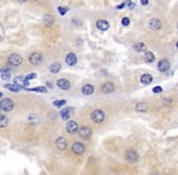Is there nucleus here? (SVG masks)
I'll return each mask as SVG.
<instances>
[{
  "instance_id": "nucleus-35",
  "label": "nucleus",
  "mask_w": 178,
  "mask_h": 175,
  "mask_svg": "<svg viewBox=\"0 0 178 175\" xmlns=\"http://www.w3.org/2000/svg\"><path fill=\"white\" fill-rule=\"evenodd\" d=\"M140 3L143 5H148V3H149V1H148V0H140Z\"/></svg>"
},
{
  "instance_id": "nucleus-28",
  "label": "nucleus",
  "mask_w": 178,
  "mask_h": 175,
  "mask_svg": "<svg viewBox=\"0 0 178 175\" xmlns=\"http://www.w3.org/2000/svg\"><path fill=\"white\" fill-rule=\"evenodd\" d=\"M28 120L31 122V123H34V124H38V123L41 122V119H39V117L37 115H31V116H29V118H28Z\"/></svg>"
},
{
  "instance_id": "nucleus-9",
  "label": "nucleus",
  "mask_w": 178,
  "mask_h": 175,
  "mask_svg": "<svg viewBox=\"0 0 178 175\" xmlns=\"http://www.w3.org/2000/svg\"><path fill=\"white\" fill-rule=\"evenodd\" d=\"M72 151L76 153V154H82L84 152V145L81 142H75L72 145Z\"/></svg>"
},
{
  "instance_id": "nucleus-19",
  "label": "nucleus",
  "mask_w": 178,
  "mask_h": 175,
  "mask_svg": "<svg viewBox=\"0 0 178 175\" xmlns=\"http://www.w3.org/2000/svg\"><path fill=\"white\" fill-rule=\"evenodd\" d=\"M43 21H44V24L48 26V27H51V26L54 24V22H55V21H54V17H53L51 15H45Z\"/></svg>"
},
{
  "instance_id": "nucleus-22",
  "label": "nucleus",
  "mask_w": 178,
  "mask_h": 175,
  "mask_svg": "<svg viewBox=\"0 0 178 175\" xmlns=\"http://www.w3.org/2000/svg\"><path fill=\"white\" fill-rule=\"evenodd\" d=\"M61 69V65L59 62H54L53 65H50V67H49V71L51 72V73H57V72H60Z\"/></svg>"
},
{
  "instance_id": "nucleus-3",
  "label": "nucleus",
  "mask_w": 178,
  "mask_h": 175,
  "mask_svg": "<svg viewBox=\"0 0 178 175\" xmlns=\"http://www.w3.org/2000/svg\"><path fill=\"white\" fill-rule=\"evenodd\" d=\"M14 108V102L10 99H3L1 102H0V109H3L5 112H10Z\"/></svg>"
},
{
  "instance_id": "nucleus-4",
  "label": "nucleus",
  "mask_w": 178,
  "mask_h": 175,
  "mask_svg": "<svg viewBox=\"0 0 178 175\" xmlns=\"http://www.w3.org/2000/svg\"><path fill=\"white\" fill-rule=\"evenodd\" d=\"M29 62H31L33 66H38L43 62V56L41 53H33L31 56H29Z\"/></svg>"
},
{
  "instance_id": "nucleus-21",
  "label": "nucleus",
  "mask_w": 178,
  "mask_h": 175,
  "mask_svg": "<svg viewBox=\"0 0 178 175\" xmlns=\"http://www.w3.org/2000/svg\"><path fill=\"white\" fill-rule=\"evenodd\" d=\"M148 107H149V105L146 104V102H138V104L135 105V109L137 111H140V112H144V111H146L148 109Z\"/></svg>"
},
{
  "instance_id": "nucleus-39",
  "label": "nucleus",
  "mask_w": 178,
  "mask_h": 175,
  "mask_svg": "<svg viewBox=\"0 0 178 175\" xmlns=\"http://www.w3.org/2000/svg\"><path fill=\"white\" fill-rule=\"evenodd\" d=\"M0 97H3V92H0Z\"/></svg>"
},
{
  "instance_id": "nucleus-23",
  "label": "nucleus",
  "mask_w": 178,
  "mask_h": 175,
  "mask_svg": "<svg viewBox=\"0 0 178 175\" xmlns=\"http://www.w3.org/2000/svg\"><path fill=\"white\" fill-rule=\"evenodd\" d=\"M0 74H1V79H4V80H7V79H10V77H11V73H10L9 68H1Z\"/></svg>"
},
{
  "instance_id": "nucleus-32",
  "label": "nucleus",
  "mask_w": 178,
  "mask_h": 175,
  "mask_svg": "<svg viewBox=\"0 0 178 175\" xmlns=\"http://www.w3.org/2000/svg\"><path fill=\"white\" fill-rule=\"evenodd\" d=\"M35 77H37V74H35V73H31V74H28V76H27V77H26L25 79L29 81V80H31V79H34Z\"/></svg>"
},
{
  "instance_id": "nucleus-2",
  "label": "nucleus",
  "mask_w": 178,
  "mask_h": 175,
  "mask_svg": "<svg viewBox=\"0 0 178 175\" xmlns=\"http://www.w3.org/2000/svg\"><path fill=\"white\" fill-rule=\"evenodd\" d=\"M90 118H92V120H93L94 123H101V122L105 119V113H104V111H101V109H95V111L92 113Z\"/></svg>"
},
{
  "instance_id": "nucleus-40",
  "label": "nucleus",
  "mask_w": 178,
  "mask_h": 175,
  "mask_svg": "<svg viewBox=\"0 0 178 175\" xmlns=\"http://www.w3.org/2000/svg\"><path fill=\"white\" fill-rule=\"evenodd\" d=\"M176 45H177V48H178V42H177V44H176Z\"/></svg>"
},
{
  "instance_id": "nucleus-31",
  "label": "nucleus",
  "mask_w": 178,
  "mask_h": 175,
  "mask_svg": "<svg viewBox=\"0 0 178 175\" xmlns=\"http://www.w3.org/2000/svg\"><path fill=\"white\" fill-rule=\"evenodd\" d=\"M164 105H166V106L172 105V100H171V99H169V97H166V99L164 100Z\"/></svg>"
},
{
  "instance_id": "nucleus-36",
  "label": "nucleus",
  "mask_w": 178,
  "mask_h": 175,
  "mask_svg": "<svg viewBox=\"0 0 178 175\" xmlns=\"http://www.w3.org/2000/svg\"><path fill=\"white\" fill-rule=\"evenodd\" d=\"M123 6H124V4H121V5H118V6H117V9H122Z\"/></svg>"
},
{
  "instance_id": "nucleus-13",
  "label": "nucleus",
  "mask_w": 178,
  "mask_h": 175,
  "mask_svg": "<svg viewBox=\"0 0 178 175\" xmlns=\"http://www.w3.org/2000/svg\"><path fill=\"white\" fill-rule=\"evenodd\" d=\"M109 27H110V24H109L107 21H105V19H98L96 21V28L100 29V30H107Z\"/></svg>"
},
{
  "instance_id": "nucleus-16",
  "label": "nucleus",
  "mask_w": 178,
  "mask_h": 175,
  "mask_svg": "<svg viewBox=\"0 0 178 175\" xmlns=\"http://www.w3.org/2000/svg\"><path fill=\"white\" fill-rule=\"evenodd\" d=\"M127 159L130 162H135L138 161V153L134 150H130L127 151Z\"/></svg>"
},
{
  "instance_id": "nucleus-6",
  "label": "nucleus",
  "mask_w": 178,
  "mask_h": 175,
  "mask_svg": "<svg viewBox=\"0 0 178 175\" xmlns=\"http://www.w3.org/2000/svg\"><path fill=\"white\" fill-rule=\"evenodd\" d=\"M55 146H56L57 150H60V151L66 150V147H67V141H66V139L62 138V136L59 138V139L56 140V142H55Z\"/></svg>"
},
{
  "instance_id": "nucleus-29",
  "label": "nucleus",
  "mask_w": 178,
  "mask_h": 175,
  "mask_svg": "<svg viewBox=\"0 0 178 175\" xmlns=\"http://www.w3.org/2000/svg\"><path fill=\"white\" fill-rule=\"evenodd\" d=\"M65 104H66L65 100H56V101H54V106H56V107H61Z\"/></svg>"
},
{
  "instance_id": "nucleus-33",
  "label": "nucleus",
  "mask_w": 178,
  "mask_h": 175,
  "mask_svg": "<svg viewBox=\"0 0 178 175\" xmlns=\"http://www.w3.org/2000/svg\"><path fill=\"white\" fill-rule=\"evenodd\" d=\"M122 24L123 26H128V24H130V18H128V17H123L122 18Z\"/></svg>"
},
{
  "instance_id": "nucleus-1",
  "label": "nucleus",
  "mask_w": 178,
  "mask_h": 175,
  "mask_svg": "<svg viewBox=\"0 0 178 175\" xmlns=\"http://www.w3.org/2000/svg\"><path fill=\"white\" fill-rule=\"evenodd\" d=\"M22 61H23V58L21 57V55L11 54V55L9 56V58H7V63L10 66H12V67H17V66H20V65L22 63Z\"/></svg>"
},
{
  "instance_id": "nucleus-15",
  "label": "nucleus",
  "mask_w": 178,
  "mask_h": 175,
  "mask_svg": "<svg viewBox=\"0 0 178 175\" xmlns=\"http://www.w3.org/2000/svg\"><path fill=\"white\" fill-rule=\"evenodd\" d=\"M80 135H81V138H83V139H88L89 136L92 135V130L89 129L88 127H83L82 129H80Z\"/></svg>"
},
{
  "instance_id": "nucleus-38",
  "label": "nucleus",
  "mask_w": 178,
  "mask_h": 175,
  "mask_svg": "<svg viewBox=\"0 0 178 175\" xmlns=\"http://www.w3.org/2000/svg\"><path fill=\"white\" fill-rule=\"evenodd\" d=\"M17 1H20V3H25V1H28V0H17Z\"/></svg>"
},
{
  "instance_id": "nucleus-11",
  "label": "nucleus",
  "mask_w": 178,
  "mask_h": 175,
  "mask_svg": "<svg viewBox=\"0 0 178 175\" xmlns=\"http://www.w3.org/2000/svg\"><path fill=\"white\" fill-rule=\"evenodd\" d=\"M170 68V62L167 60H161L159 65H157V69H159L160 72H167Z\"/></svg>"
},
{
  "instance_id": "nucleus-30",
  "label": "nucleus",
  "mask_w": 178,
  "mask_h": 175,
  "mask_svg": "<svg viewBox=\"0 0 178 175\" xmlns=\"http://www.w3.org/2000/svg\"><path fill=\"white\" fill-rule=\"evenodd\" d=\"M57 10H59V12H60V15H66L67 11H68V9H67V7H62V6H60Z\"/></svg>"
},
{
  "instance_id": "nucleus-7",
  "label": "nucleus",
  "mask_w": 178,
  "mask_h": 175,
  "mask_svg": "<svg viewBox=\"0 0 178 175\" xmlns=\"http://www.w3.org/2000/svg\"><path fill=\"white\" fill-rule=\"evenodd\" d=\"M101 91L104 92V94H111V92L115 91V85H114L112 83H110V81H107V83L103 84Z\"/></svg>"
},
{
  "instance_id": "nucleus-26",
  "label": "nucleus",
  "mask_w": 178,
  "mask_h": 175,
  "mask_svg": "<svg viewBox=\"0 0 178 175\" xmlns=\"http://www.w3.org/2000/svg\"><path fill=\"white\" fill-rule=\"evenodd\" d=\"M145 61L146 62H154L155 61V55L150 51H146L145 53Z\"/></svg>"
},
{
  "instance_id": "nucleus-14",
  "label": "nucleus",
  "mask_w": 178,
  "mask_h": 175,
  "mask_svg": "<svg viewBox=\"0 0 178 175\" xmlns=\"http://www.w3.org/2000/svg\"><path fill=\"white\" fill-rule=\"evenodd\" d=\"M73 112V109L72 108H70V107H66V108H64L61 112H60V116H61V118L64 119V120H66V119H68L71 117V113Z\"/></svg>"
},
{
  "instance_id": "nucleus-37",
  "label": "nucleus",
  "mask_w": 178,
  "mask_h": 175,
  "mask_svg": "<svg viewBox=\"0 0 178 175\" xmlns=\"http://www.w3.org/2000/svg\"><path fill=\"white\" fill-rule=\"evenodd\" d=\"M134 6H135V5H134V4H133V3H132V4H130V9H133V7H134Z\"/></svg>"
},
{
  "instance_id": "nucleus-25",
  "label": "nucleus",
  "mask_w": 178,
  "mask_h": 175,
  "mask_svg": "<svg viewBox=\"0 0 178 175\" xmlns=\"http://www.w3.org/2000/svg\"><path fill=\"white\" fill-rule=\"evenodd\" d=\"M5 88L9 89L10 91H12V92H18L20 90H21V86H18L16 84H6Z\"/></svg>"
},
{
  "instance_id": "nucleus-10",
  "label": "nucleus",
  "mask_w": 178,
  "mask_h": 175,
  "mask_svg": "<svg viewBox=\"0 0 178 175\" xmlns=\"http://www.w3.org/2000/svg\"><path fill=\"white\" fill-rule=\"evenodd\" d=\"M56 84H57V86H59V88L62 89V90H68V89L71 88L70 81L66 80V79H59V80L56 81Z\"/></svg>"
},
{
  "instance_id": "nucleus-24",
  "label": "nucleus",
  "mask_w": 178,
  "mask_h": 175,
  "mask_svg": "<svg viewBox=\"0 0 178 175\" xmlns=\"http://www.w3.org/2000/svg\"><path fill=\"white\" fill-rule=\"evenodd\" d=\"M9 125V118L4 115H0V128H6Z\"/></svg>"
},
{
  "instance_id": "nucleus-5",
  "label": "nucleus",
  "mask_w": 178,
  "mask_h": 175,
  "mask_svg": "<svg viewBox=\"0 0 178 175\" xmlns=\"http://www.w3.org/2000/svg\"><path fill=\"white\" fill-rule=\"evenodd\" d=\"M66 130L68 134H75L78 131V124L75 122V120H70V122H67V124H66Z\"/></svg>"
},
{
  "instance_id": "nucleus-17",
  "label": "nucleus",
  "mask_w": 178,
  "mask_h": 175,
  "mask_svg": "<svg viewBox=\"0 0 178 175\" xmlns=\"http://www.w3.org/2000/svg\"><path fill=\"white\" fill-rule=\"evenodd\" d=\"M82 92L84 95H92L94 92V86L92 84H85L83 88H82Z\"/></svg>"
},
{
  "instance_id": "nucleus-34",
  "label": "nucleus",
  "mask_w": 178,
  "mask_h": 175,
  "mask_svg": "<svg viewBox=\"0 0 178 175\" xmlns=\"http://www.w3.org/2000/svg\"><path fill=\"white\" fill-rule=\"evenodd\" d=\"M153 91L155 92V94H156V92H161V91H162V88H161V86H155V88L153 89Z\"/></svg>"
},
{
  "instance_id": "nucleus-41",
  "label": "nucleus",
  "mask_w": 178,
  "mask_h": 175,
  "mask_svg": "<svg viewBox=\"0 0 178 175\" xmlns=\"http://www.w3.org/2000/svg\"><path fill=\"white\" fill-rule=\"evenodd\" d=\"M177 28H178V23H177Z\"/></svg>"
},
{
  "instance_id": "nucleus-18",
  "label": "nucleus",
  "mask_w": 178,
  "mask_h": 175,
  "mask_svg": "<svg viewBox=\"0 0 178 175\" xmlns=\"http://www.w3.org/2000/svg\"><path fill=\"white\" fill-rule=\"evenodd\" d=\"M140 81H142V84H145V85H148V84H150L151 81H153V77H151L150 74L145 73V74H143V76L140 77Z\"/></svg>"
},
{
  "instance_id": "nucleus-12",
  "label": "nucleus",
  "mask_w": 178,
  "mask_h": 175,
  "mask_svg": "<svg viewBox=\"0 0 178 175\" xmlns=\"http://www.w3.org/2000/svg\"><path fill=\"white\" fill-rule=\"evenodd\" d=\"M66 63L68 66H75L77 63V56H76V54H73V53L68 54L66 56Z\"/></svg>"
},
{
  "instance_id": "nucleus-20",
  "label": "nucleus",
  "mask_w": 178,
  "mask_h": 175,
  "mask_svg": "<svg viewBox=\"0 0 178 175\" xmlns=\"http://www.w3.org/2000/svg\"><path fill=\"white\" fill-rule=\"evenodd\" d=\"M133 49H134V51H137V53H143V51L146 50V46L144 43H135L133 45Z\"/></svg>"
},
{
  "instance_id": "nucleus-8",
  "label": "nucleus",
  "mask_w": 178,
  "mask_h": 175,
  "mask_svg": "<svg viewBox=\"0 0 178 175\" xmlns=\"http://www.w3.org/2000/svg\"><path fill=\"white\" fill-rule=\"evenodd\" d=\"M149 27H150V29H153V30L160 29V28H161V21H160L159 18H151L150 21H149Z\"/></svg>"
},
{
  "instance_id": "nucleus-27",
  "label": "nucleus",
  "mask_w": 178,
  "mask_h": 175,
  "mask_svg": "<svg viewBox=\"0 0 178 175\" xmlns=\"http://www.w3.org/2000/svg\"><path fill=\"white\" fill-rule=\"evenodd\" d=\"M27 90L31 91H38V92H46V88L44 86H37V88H26Z\"/></svg>"
}]
</instances>
